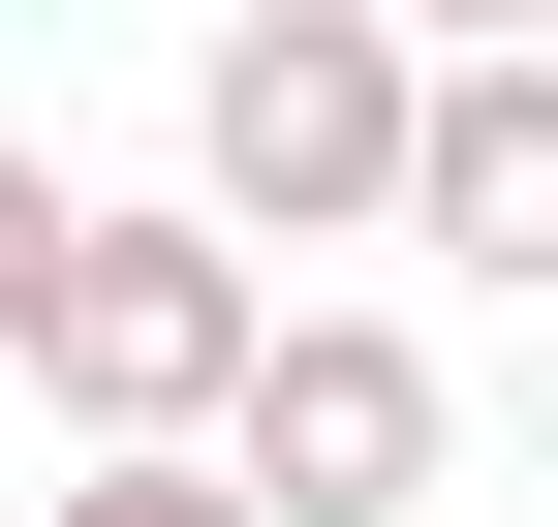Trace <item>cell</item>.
I'll return each instance as SVG.
<instances>
[{
  "mask_svg": "<svg viewBox=\"0 0 558 527\" xmlns=\"http://www.w3.org/2000/svg\"><path fill=\"white\" fill-rule=\"evenodd\" d=\"M62 527H248V497H218V466H94Z\"/></svg>",
  "mask_w": 558,
  "mask_h": 527,
  "instance_id": "cell-6",
  "label": "cell"
},
{
  "mask_svg": "<svg viewBox=\"0 0 558 527\" xmlns=\"http://www.w3.org/2000/svg\"><path fill=\"white\" fill-rule=\"evenodd\" d=\"M435 466H465V404H435L403 310H279L248 404H218V497L248 527H435Z\"/></svg>",
  "mask_w": 558,
  "mask_h": 527,
  "instance_id": "cell-3",
  "label": "cell"
},
{
  "mask_svg": "<svg viewBox=\"0 0 558 527\" xmlns=\"http://www.w3.org/2000/svg\"><path fill=\"white\" fill-rule=\"evenodd\" d=\"M248 342H279V280H248L218 218H94V248H62V310H32V404L94 434V466H218Z\"/></svg>",
  "mask_w": 558,
  "mask_h": 527,
  "instance_id": "cell-2",
  "label": "cell"
},
{
  "mask_svg": "<svg viewBox=\"0 0 558 527\" xmlns=\"http://www.w3.org/2000/svg\"><path fill=\"white\" fill-rule=\"evenodd\" d=\"M62 248H94V186H62V156H0V372H32V310H62Z\"/></svg>",
  "mask_w": 558,
  "mask_h": 527,
  "instance_id": "cell-5",
  "label": "cell"
},
{
  "mask_svg": "<svg viewBox=\"0 0 558 527\" xmlns=\"http://www.w3.org/2000/svg\"><path fill=\"white\" fill-rule=\"evenodd\" d=\"M186 156H218V248H403V156H435V62L373 0H248L186 62Z\"/></svg>",
  "mask_w": 558,
  "mask_h": 527,
  "instance_id": "cell-1",
  "label": "cell"
},
{
  "mask_svg": "<svg viewBox=\"0 0 558 527\" xmlns=\"http://www.w3.org/2000/svg\"><path fill=\"white\" fill-rule=\"evenodd\" d=\"M403 248H465V280H558V62H435Z\"/></svg>",
  "mask_w": 558,
  "mask_h": 527,
  "instance_id": "cell-4",
  "label": "cell"
}]
</instances>
